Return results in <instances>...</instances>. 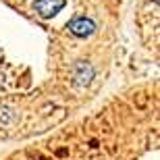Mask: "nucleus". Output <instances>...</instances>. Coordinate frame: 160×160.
<instances>
[{
	"instance_id": "obj_1",
	"label": "nucleus",
	"mask_w": 160,
	"mask_h": 160,
	"mask_svg": "<svg viewBox=\"0 0 160 160\" xmlns=\"http://www.w3.org/2000/svg\"><path fill=\"white\" fill-rule=\"evenodd\" d=\"M65 4H67V0H38L36 11L42 17H52V15H56Z\"/></svg>"
},
{
	"instance_id": "obj_2",
	"label": "nucleus",
	"mask_w": 160,
	"mask_h": 160,
	"mask_svg": "<svg viewBox=\"0 0 160 160\" xmlns=\"http://www.w3.org/2000/svg\"><path fill=\"white\" fill-rule=\"evenodd\" d=\"M71 31L75 33V36H89L92 31H94V23L89 21V19H77V21H73L71 23Z\"/></svg>"
}]
</instances>
